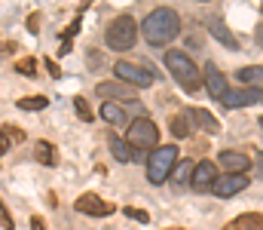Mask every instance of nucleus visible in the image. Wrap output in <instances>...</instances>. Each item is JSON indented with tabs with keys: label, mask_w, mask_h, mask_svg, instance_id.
I'll return each instance as SVG.
<instances>
[{
	"label": "nucleus",
	"mask_w": 263,
	"mask_h": 230,
	"mask_svg": "<svg viewBox=\"0 0 263 230\" xmlns=\"http://www.w3.org/2000/svg\"><path fill=\"white\" fill-rule=\"evenodd\" d=\"M260 169H263V156H260Z\"/></svg>",
	"instance_id": "obj_33"
},
{
	"label": "nucleus",
	"mask_w": 263,
	"mask_h": 230,
	"mask_svg": "<svg viewBox=\"0 0 263 230\" xmlns=\"http://www.w3.org/2000/svg\"><path fill=\"white\" fill-rule=\"evenodd\" d=\"M73 209H77L80 215H92V218H104V215L114 212V206L104 203L98 193H83V197H77V200H73Z\"/></svg>",
	"instance_id": "obj_7"
},
{
	"label": "nucleus",
	"mask_w": 263,
	"mask_h": 230,
	"mask_svg": "<svg viewBox=\"0 0 263 230\" xmlns=\"http://www.w3.org/2000/svg\"><path fill=\"white\" fill-rule=\"evenodd\" d=\"M0 221H3V227H6V230L15 227V224H12V215H9V209L3 206V200H0Z\"/></svg>",
	"instance_id": "obj_27"
},
{
	"label": "nucleus",
	"mask_w": 263,
	"mask_h": 230,
	"mask_svg": "<svg viewBox=\"0 0 263 230\" xmlns=\"http://www.w3.org/2000/svg\"><path fill=\"white\" fill-rule=\"evenodd\" d=\"M110 153H114V160H120V163H132V160H135L129 141H123L120 135H110Z\"/></svg>",
	"instance_id": "obj_22"
},
{
	"label": "nucleus",
	"mask_w": 263,
	"mask_h": 230,
	"mask_svg": "<svg viewBox=\"0 0 263 230\" xmlns=\"http://www.w3.org/2000/svg\"><path fill=\"white\" fill-rule=\"evenodd\" d=\"M223 230H263V215L260 212H245V215L233 218Z\"/></svg>",
	"instance_id": "obj_16"
},
{
	"label": "nucleus",
	"mask_w": 263,
	"mask_h": 230,
	"mask_svg": "<svg viewBox=\"0 0 263 230\" xmlns=\"http://www.w3.org/2000/svg\"><path fill=\"white\" fill-rule=\"evenodd\" d=\"M126 218H135V221H141V224H150V215H147L144 209H135V206H126Z\"/></svg>",
	"instance_id": "obj_25"
},
{
	"label": "nucleus",
	"mask_w": 263,
	"mask_h": 230,
	"mask_svg": "<svg viewBox=\"0 0 263 230\" xmlns=\"http://www.w3.org/2000/svg\"><path fill=\"white\" fill-rule=\"evenodd\" d=\"M217 178H220V175H217V166H214L211 160H199L196 172H193V184H190V187H196L199 193H205V190L214 187Z\"/></svg>",
	"instance_id": "obj_12"
},
{
	"label": "nucleus",
	"mask_w": 263,
	"mask_h": 230,
	"mask_svg": "<svg viewBox=\"0 0 263 230\" xmlns=\"http://www.w3.org/2000/svg\"><path fill=\"white\" fill-rule=\"evenodd\" d=\"M34 160H37L40 166H59V151H55V145L37 141V145H34Z\"/></svg>",
	"instance_id": "obj_20"
},
{
	"label": "nucleus",
	"mask_w": 263,
	"mask_h": 230,
	"mask_svg": "<svg viewBox=\"0 0 263 230\" xmlns=\"http://www.w3.org/2000/svg\"><path fill=\"white\" fill-rule=\"evenodd\" d=\"M202 80H205V86H208L211 98H214V101H223V95L230 92V86H227V77L217 71V65H214V62H208V65L202 68Z\"/></svg>",
	"instance_id": "obj_9"
},
{
	"label": "nucleus",
	"mask_w": 263,
	"mask_h": 230,
	"mask_svg": "<svg viewBox=\"0 0 263 230\" xmlns=\"http://www.w3.org/2000/svg\"><path fill=\"white\" fill-rule=\"evenodd\" d=\"M114 74L120 77V83H126L132 89H147L150 83H153V68L147 71V68H141V65H135V62H117L114 65Z\"/></svg>",
	"instance_id": "obj_6"
},
{
	"label": "nucleus",
	"mask_w": 263,
	"mask_h": 230,
	"mask_svg": "<svg viewBox=\"0 0 263 230\" xmlns=\"http://www.w3.org/2000/svg\"><path fill=\"white\" fill-rule=\"evenodd\" d=\"M104 40H107V46H110V49H117V52L132 49V46H135V40H138V22H135L132 15H117V19L107 25Z\"/></svg>",
	"instance_id": "obj_4"
},
{
	"label": "nucleus",
	"mask_w": 263,
	"mask_h": 230,
	"mask_svg": "<svg viewBox=\"0 0 263 230\" xmlns=\"http://www.w3.org/2000/svg\"><path fill=\"white\" fill-rule=\"evenodd\" d=\"M193 120H190V114L184 111V114H172V120H168V132L175 135V138H190L193 135V126H190Z\"/></svg>",
	"instance_id": "obj_18"
},
{
	"label": "nucleus",
	"mask_w": 263,
	"mask_h": 230,
	"mask_svg": "<svg viewBox=\"0 0 263 230\" xmlns=\"http://www.w3.org/2000/svg\"><path fill=\"white\" fill-rule=\"evenodd\" d=\"M245 187H248V175H220V178L214 181L211 193H214V197H220V200H227V197L242 193Z\"/></svg>",
	"instance_id": "obj_8"
},
{
	"label": "nucleus",
	"mask_w": 263,
	"mask_h": 230,
	"mask_svg": "<svg viewBox=\"0 0 263 230\" xmlns=\"http://www.w3.org/2000/svg\"><path fill=\"white\" fill-rule=\"evenodd\" d=\"M193 172H196V163H193V160H178V166L172 169V181H175L178 187L193 184Z\"/></svg>",
	"instance_id": "obj_19"
},
{
	"label": "nucleus",
	"mask_w": 263,
	"mask_h": 230,
	"mask_svg": "<svg viewBox=\"0 0 263 230\" xmlns=\"http://www.w3.org/2000/svg\"><path fill=\"white\" fill-rule=\"evenodd\" d=\"M15 71H18V74H34V71H37V65H34V59H22V62H15Z\"/></svg>",
	"instance_id": "obj_26"
},
{
	"label": "nucleus",
	"mask_w": 263,
	"mask_h": 230,
	"mask_svg": "<svg viewBox=\"0 0 263 230\" xmlns=\"http://www.w3.org/2000/svg\"><path fill=\"white\" fill-rule=\"evenodd\" d=\"M205 25H208V31L214 34V40H220L227 49H239V40H236V34L223 25V19H217V15H208L205 19Z\"/></svg>",
	"instance_id": "obj_13"
},
{
	"label": "nucleus",
	"mask_w": 263,
	"mask_h": 230,
	"mask_svg": "<svg viewBox=\"0 0 263 230\" xmlns=\"http://www.w3.org/2000/svg\"><path fill=\"white\" fill-rule=\"evenodd\" d=\"M260 126H263V117H260Z\"/></svg>",
	"instance_id": "obj_34"
},
{
	"label": "nucleus",
	"mask_w": 263,
	"mask_h": 230,
	"mask_svg": "<svg viewBox=\"0 0 263 230\" xmlns=\"http://www.w3.org/2000/svg\"><path fill=\"white\" fill-rule=\"evenodd\" d=\"M263 101V92L260 89H248V86H242V89H230L227 95H223V108H248V104H257Z\"/></svg>",
	"instance_id": "obj_11"
},
{
	"label": "nucleus",
	"mask_w": 263,
	"mask_h": 230,
	"mask_svg": "<svg viewBox=\"0 0 263 230\" xmlns=\"http://www.w3.org/2000/svg\"><path fill=\"white\" fill-rule=\"evenodd\" d=\"M260 9H263V3H260Z\"/></svg>",
	"instance_id": "obj_35"
},
{
	"label": "nucleus",
	"mask_w": 263,
	"mask_h": 230,
	"mask_svg": "<svg viewBox=\"0 0 263 230\" xmlns=\"http://www.w3.org/2000/svg\"><path fill=\"white\" fill-rule=\"evenodd\" d=\"M217 166L227 175H242V172H248L251 160H248V153H242V151H220L217 153Z\"/></svg>",
	"instance_id": "obj_10"
},
{
	"label": "nucleus",
	"mask_w": 263,
	"mask_h": 230,
	"mask_svg": "<svg viewBox=\"0 0 263 230\" xmlns=\"http://www.w3.org/2000/svg\"><path fill=\"white\" fill-rule=\"evenodd\" d=\"M95 92L101 95V98H129L132 101V95H135V89L132 86H126V83H120V80H107V83H98L95 86Z\"/></svg>",
	"instance_id": "obj_14"
},
{
	"label": "nucleus",
	"mask_w": 263,
	"mask_h": 230,
	"mask_svg": "<svg viewBox=\"0 0 263 230\" xmlns=\"http://www.w3.org/2000/svg\"><path fill=\"white\" fill-rule=\"evenodd\" d=\"M101 120H107L110 126H129L126 108H120L117 101H104V104H101Z\"/></svg>",
	"instance_id": "obj_17"
},
{
	"label": "nucleus",
	"mask_w": 263,
	"mask_h": 230,
	"mask_svg": "<svg viewBox=\"0 0 263 230\" xmlns=\"http://www.w3.org/2000/svg\"><path fill=\"white\" fill-rule=\"evenodd\" d=\"M126 141H129V148H135V151H156L159 148V129L153 126V120L141 117V120L129 123Z\"/></svg>",
	"instance_id": "obj_5"
},
{
	"label": "nucleus",
	"mask_w": 263,
	"mask_h": 230,
	"mask_svg": "<svg viewBox=\"0 0 263 230\" xmlns=\"http://www.w3.org/2000/svg\"><path fill=\"white\" fill-rule=\"evenodd\" d=\"M15 104H18L22 111H43V108L49 104V98H46V95H25V98H18Z\"/></svg>",
	"instance_id": "obj_23"
},
{
	"label": "nucleus",
	"mask_w": 263,
	"mask_h": 230,
	"mask_svg": "<svg viewBox=\"0 0 263 230\" xmlns=\"http://www.w3.org/2000/svg\"><path fill=\"white\" fill-rule=\"evenodd\" d=\"M187 114H190V120L196 123V126L202 129V132H208V135L220 132V123H217V120H214V117H211V114H208L205 108H190Z\"/></svg>",
	"instance_id": "obj_15"
},
{
	"label": "nucleus",
	"mask_w": 263,
	"mask_h": 230,
	"mask_svg": "<svg viewBox=\"0 0 263 230\" xmlns=\"http://www.w3.org/2000/svg\"><path fill=\"white\" fill-rule=\"evenodd\" d=\"M73 111H77V117H80L83 123H92V120H95V114H92V108H89V101H86L83 95L73 98Z\"/></svg>",
	"instance_id": "obj_24"
},
{
	"label": "nucleus",
	"mask_w": 263,
	"mask_h": 230,
	"mask_svg": "<svg viewBox=\"0 0 263 230\" xmlns=\"http://www.w3.org/2000/svg\"><path fill=\"white\" fill-rule=\"evenodd\" d=\"M165 68L172 71V77L187 89V92H196L199 86L205 83L202 74H199V68L193 65V59L187 56V52H178V49H172V52H165Z\"/></svg>",
	"instance_id": "obj_2"
},
{
	"label": "nucleus",
	"mask_w": 263,
	"mask_h": 230,
	"mask_svg": "<svg viewBox=\"0 0 263 230\" xmlns=\"http://www.w3.org/2000/svg\"><path fill=\"white\" fill-rule=\"evenodd\" d=\"M46 68H49V74H52V77H62V68H59L52 59H46Z\"/></svg>",
	"instance_id": "obj_29"
},
{
	"label": "nucleus",
	"mask_w": 263,
	"mask_h": 230,
	"mask_svg": "<svg viewBox=\"0 0 263 230\" xmlns=\"http://www.w3.org/2000/svg\"><path fill=\"white\" fill-rule=\"evenodd\" d=\"M37 22H40V15H31V22H28L31 25V34H37Z\"/></svg>",
	"instance_id": "obj_31"
},
{
	"label": "nucleus",
	"mask_w": 263,
	"mask_h": 230,
	"mask_svg": "<svg viewBox=\"0 0 263 230\" xmlns=\"http://www.w3.org/2000/svg\"><path fill=\"white\" fill-rule=\"evenodd\" d=\"M257 40H260V43H263V28H260V31H257Z\"/></svg>",
	"instance_id": "obj_32"
},
{
	"label": "nucleus",
	"mask_w": 263,
	"mask_h": 230,
	"mask_svg": "<svg viewBox=\"0 0 263 230\" xmlns=\"http://www.w3.org/2000/svg\"><path fill=\"white\" fill-rule=\"evenodd\" d=\"M9 151V138H6V129H0V153Z\"/></svg>",
	"instance_id": "obj_30"
},
{
	"label": "nucleus",
	"mask_w": 263,
	"mask_h": 230,
	"mask_svg": "<svg viewBox=\"0 0 263 230\" xmlns=\"http://www.w3.org/2000/svg\"><path fill=\"white\" fill-rule=\"evenodd\" d=\"M175 166H178V148L175 145H159L147 160V181L150 184H162L165 178H172Z\"/></svg>",
	"instance_id": "obj_3"
},
{
	"label": "nucleus",
	"mask_w": 263,
	"mask_h": 230,
	"mask_svg": "<svg viewBox=\"0 0 263 230\" xmlns=\"http://www.w3.org/2000/svg\"><path fill=\"white\" fill-rule=\"evenodd\" d=\"M236 77L242 80V86H248V89H260L263 86V65H248V68H242Z\"/></svg>",
	"instance_id": "obj_21"
},
{
	"label": "nucleus",
	"mask_w": 263,
	"mask_h": 230,
	"mask_svg": "<svg viewBox=\"0 0 263 230\" xmlns=\"http://www.w3.org/2000/svg\"><path fill=\"white\" fill-rule=\"evenodd\" d=\"M31 230H46V221H43L40 215H34V218H31Z\"/></svg>",
	"instance_id": "obj_28"
},
{
	"label": "nucleus",
	"mask_w": 263,
	"mask_h": 230,
	"mask_svg": "<svg viewBox=\"0 0 263 230\" xmlns=\"http://www.w3.org/2000/svg\"><path fill=\"white\" fill-rule=\"evenodd\" d=\"M178 31H181V15H178L175 9H168V6L153 9V12L141 22V34H144V40H147L150 46H165V43H172V40L178 37Z\"/></svg>",
	"instance_id": "obj_1"
}]
</instances>
